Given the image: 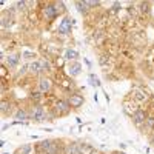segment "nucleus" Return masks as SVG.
<instances>
[{"mask_svg":"<svg viewBox=\"0 0 154 154\" xmlns=\"http://www.w3.org/2000/svg\"><path fill=\"white\" fill-rule=\"evenodd\" d=\"M31 117H32L34 122H42L45 119V110L42 106H34L32 113H31Z\"/></svg>","mask_w":154,"mask_h":154,"instance_id":"f257e3e1","label":"nucleus"},{"mask_svg":"<svg viewBox=\"0 0 154 154\" xmlns=\"http://www.w3.org/2000/svg\"><path fill=\"white\" fill-rule=\"evenodd\" d=\"M59 32L60 34H69L71 32V19L69 17H65L62 22H60V25H59Z\"/></svg>","mask_w":154,"mask_h":154,"instance_id":"f03ea898","label":"nucleus"},{"mask_svg":"<svg viewBox=\"0 0 154 154\" xmlns=\"http://www.w3.org/2000/svg\"><path fill=\"white\" fill-rule=\"evenodd\" d=\"M133 120H134V123H136V125H142L145 120H147L145 111H142V110H136V111L133 113Z\"/></svg>","mask_w":154,"mask_h":154,"instance_id":"7ed1b4c3","label":"nucleus"},{"mask_svg":"<svg viewBox=\"0 0 154 154\" xmlns=\"http://www.w3.org/2000/svg\"><path fill=\"white\" fill-rule=\"evenodd\" d=\"M59 14V10H57V6H54V5H48L46 8H45V15H46V19L52 20V19H56Z\"/></svg>","mask_w":154,"mask_h":154,"instance_id":"20e7f679","label":"nucleus"},{"mask_svg":"<svg viewBox=\"0 0 154 154\" xmlns=\"http://www.w3.org/2000/svg\"><path fill=\"white\" fill-rule=\"evenodd\" d=\"M69 105L72 108H80L83 105V96H79V94H74V96H71L69 99Z\"/></svg>","mask_w":154,"mask_h":154,"instance_id":"39448f33","label":"nucleus"},{"mask_svg":"<svg viewBox=\"0 0 154 154\" xmlns=\"http://www.w3.org/2000/svg\"><path fill=\"white\" fill-rule=\"evenodd\" d=\"M39 88H40V91H42V93L49 91V89H51V80H49V79H46V77L40 79V80H39Z\"/></svg>","mask_w":154,"mask_h":154,"instance_id":"423d86ee","label":"nucleus"},{"mask_svg":"<svg viewBox=\"0 0 154 154\" xmlns=\"http://www.w3.org/2000/svg\"><path fill=\"white\" fill-rule=\"evenodd\" d=\"M80 71H82V65L79 62H72L69 65V74L71 76H79Z\"/></svg>","mask_w":154,"mask_h":154,"instance_id":"0eeeda50","label":"nucleus"},{"mask_svg":"<svg viewBox=\"0 0 154 154\" xmlns=\"http://www.w3.org/2000/svg\"><path fill=\"white\" fill-rule=\"evenodd\" d=\"M19 54H13V56L8 57V66L10 68H15L17 65H19Z\"/></svg>","mask_w":154,"mask_h":154,"instance_id":"6e6552de","label":"nucleus"},{"mask_svg":"<svg viewBox=\"0 0 154 154\" xmlns=\"http://www.w3.org/2000/svg\"><path fill=\"white\" fill-rule=\"evenodd\" d=\"M79 57V52L76 51V49H66L65 51V59H68V60H76Z\"/></svg>","mask_w":154,"mask_h":154,"instance_id":"1a4fd4ad","label":"nucleus"},{"mask_svg":"<svg viewBox=\"0 0 154 154\" xmlns=\"http://www.w3.org/2000/svg\"><path fill=\"white\" fill-rule=\"evenodd\" d=\"M69 102H65V100H59L57 102V110H60L62 113H66L69 110Z\"/></svg>","mask_w":154,"mask_h":154,"instance_id":"9d476101","label":"nucleus"},{"mask_svg":"<svg viewBox=\"0 0 154 154\" xmlns=\"http://www.w3.org/2000/svg\"><path fill=\"white\" fill-rule=\"evenodd\" d=\"M79 153L80 154H91L93 148L89 147V145H86V143H82V145H79Z\"/></svg>","mask_w":154,"mask_h":154,"instance_id":"9b49d317","label":"nucleus"},{"mask_svg":"<svg viewBox=\"0 0 154 154\" xmlns=\"http://www.w3.org/2000/svg\"><path fill=\"white\" fill-rule=\"evenodd\" d=\"M15 119H17V122H23V120L28 119V114H26V111H23V110H19L15 113Z\"/></svg>","mask_w":154,"mask_h":154,"instance_id":"f8f14e48","label":"nucleus"},{"mask_svg":"<svg viewBox=\"0 0 154 154\" xmlns=\"http://www.w3.org/2000/svg\"><path fill=\"white\" fill-rule=\"evenodd\" d=\"M66 153H68V154H80V153H79V145L71 143L69 147L66 148Z\"/></svg>","mask_w":154,"mask_h":154,"instance_id":"ddd939ff","label":"nucleus"},{"mask_svg":"<svg viewBox=\"0 0 154 154\" xmlns=\"http://www.w3.org/2000/svg\"><path fill=\"white\" fill-rule=\"evenodd\" d=\"M29 71L31 72H40L42 68H40V62H32L29 65Z\"/></svg>","mask_w":154,"mask_h":154,"instance_id":"4468645a","label":"nucleus"},{"mask_svg":"<svg viewBox=\"0 0 154 154\" xmlns=\"http://www.w3.org/2000/svg\"><path fill=\"white\" fill-rule=\"evenodd\" d=\"M76 6L79 8V11H80V13H86V11L89 10L88 5H86V2H77V3H76Z\"/></svg>","mask_w":154,"mask_h":154,"instance_id":"2eb2a0df","label":"nucleus"},{"mask_svg":"<svg viewBox=\"0 0 154 154\" xmlns=\"http://www.w3.org/2000/svg\"><path fill=\"white\" fill-rule=\"evenodd\" d=\"M89 83L93 86H100V80H99L94 74H89Z\"/></svg>","mask_w":154,"mask_h":154,"instance_id":"dca6fc26","label":"nucleus"},{"mask_svg":"<svg viewBox=\"0 0 154 154\" xmlns=\"http://www.w3.org/2000/svg\"><path fill=\"white\" fill-rule=\"evenodd\" d=\"M40 68H42V71H49L51 69V65H49V62L48 60H40Z\"/></svg>","mask_w":154,"mask_h":154,"instance_id":"f3484780","label":"nucleus"},{"mask_svg":"<svg viewBox=\"0 0 154 154\" xmlns=\"http://www.w3.org/2000/svg\"><path fill=\"white\" fill-rule=\"evenodd\" d=\"M134 94H136V99H137V100H145V97H147V94L143 91H140V89H136Z\"/></svg>","mask_w":154,"mask_h":154,"instance_id":"a211bd4d","label":"nucleus"},{"mask_svg":"<svg viewBox=\"0 0 154 154\" xmlns=\"http://www.w3.org/2000/svg\"><path fill=\"white\" fill-rule=\"evenodd\" d=\"M22 57H23V59H34L35 54H34V52H29V51H25V52L22 54Z\"/></svg>","mask_w":154,"mask_h":154,"instance_id":"6ab92c4d","label":"nucleus"},{"mask_svg":"<svg viewBox=\"0 0 154 154\" xmlns=\"http://www.w3.org/2000/svg\"><path fill=\"white\" fill-rule=\"evenodd\" d=\"M22 154H31V147L29 145H25V147L22 148Z\"/></svg>","mask_w":154,"mask_h":154,"instance_id":"aec40b11","label":"nucleus"},{"mask_svg":"<svg viewBox=\"0 0 154 154\" xmlns=\"http://www.w3.org/2000/svg\"><path fill=\"white\" fill-rule=\"evenodd\" d=\"M147 125H148V128H153L154 126V117H150V119L147 120Z\"/></svg>","mask_w":154,"mask_h":154,"instance_id":"412c9836","label":"nucleus"},{"mask_svg":"<svg viewBox=\"0 0 154 154\" xmlns=\"http://www.w3.org/2000/svg\"><path fill=\"white\" fill-rule=\"evenodd\" d=\"M15 5H17V8H19V10H25V6H26L25 2H17Z\"/></svg>","mask_w":154,"mask_h":154,"instance_id":"4be33fe9","label":"nucleus"},{"mask_svg":"<svg viewBox=\"0 0 154 154\" xmlns=\"http://www.w3.org/2000/svg\"><path fill=\"white\" fill-rule=\"evenodd\" d=\"M8 106H10V105H8L6 102H3V103H2V111H3V113H6V110H8Z\"/></svg>","mask_w":154,"mask_h":154,"instance_id":"5701e85b","label":"nucleus"},{"mask_svg":"<svg viewBox=\"0 0 154 154\" xmlns=\"http://www.w3.org/2000/svg\"><path fill=\"white\" fill-rule=\"evenodd\" d=\"M148 6H150L148 3H143V5H142V8H143L142 11H143V13H148V11H150V10H148Z\"/></svg>","mask_w":154,"mask_h":154,"instance_id":"b1692460","label":"nucleus"},{"mask_svg":"<svg viewBox=\"0 0 154 154\" xmlns=\"http://www.w3.org/2000/svg\"><path fill=\"white\" fill-rule=\"evenodd\" d=\"M31 97H32V99H40V93H32Z\"/></svg>","mask_w":154,"mask_h":154,"instance_id":"393cba45","label":"nucleus"},{"mask_svg":"<svg viewBox=\"0 0 154 154\" xmlns=\"http://www.w3.org/2000/svg\"><path fill=\"white\" fill-rule=\"evenodd\" d=\"M100 65H106V57H102V59H100Z\"/></svg>","mask_w":154,"mask_h":154,"instance_id":"a878e982","label":"nucleus"},{"mask_svg":"<svg viewBox=\"0 0 154 154\" xmlns=\"http://www.w3.org/2000/svg\"><path fill=\"white\" fill-rule=\"evenodd\" d=\"M116 154H125V153H116Z\"/></svg>","mask_w":154,"mask_h":154,"instance_id":"bb28decb","label":"nucleus"},{"mask_svg":"<svg viewBox=\"0 0 154 154\" xmlns=\"http://www.w3.org/2000/svg\"><path fill=\"white\" fill-rule=\"evenodd\" d=\"M3 154H8V153H3Z\"/></svg>","mask_w":154,"mask_h":154,"instance_id":"cd10ccee","label":"nucleus"}]
</instances>
